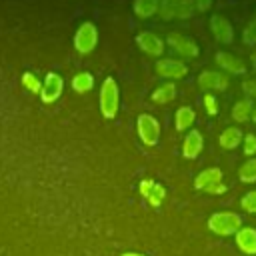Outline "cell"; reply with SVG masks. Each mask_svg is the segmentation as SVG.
<instances>
[{
  "mask_svg": "<svg viewBox=\"0 0 256 256\" xmlns=\"http://www.w3.org/2000/svg\"><path fill=\"white\" fill-rule=\"evenodd\" d=\"M202 146H204V138L198 130H190L182 142V156L188 158V160H194L198 158V154L202 152Z\"/></svg>",
  "mask_w": 256,
  "mask_h": 256,
  "instance_id": "12",
  "label": "cell"
},
{
  "mask_svg": "<svg viewBox=\"0 0 256 256\" xmlns=\"http://www.w3.org/2000/svg\"><path fill=\"white\" fill-rule=\"evenodd\" d=\"M210 30H212L214 38H216L218 42H222V44H230V42L234 40L232 24H230L224 16H220V14H214V16L210 18Z\"/></svg>",
  "mask_w": 256,
  "mask_h": 256,
  "instance_id": "9",
  "label": "cell"
},
{
  "mask_svg": "<svg viewBox=\"0 0 256 256\" xmlns=\"http://www.w3.org/2000/svg\"><path fill=\"white\" fill-rule=\"evenodd\" d=\"M204 192H208V194H222V192H226V184H214V186H210V188H206Z\"/></svg>",
  "mask_w": 256,
  "mask_h": 256,
  "instance_id": "33",
  "label": "cell"
},
{
  "mask_svg": "<svg viewBox=\"0 0 256 256\" xmlns=\"http://www.w3.org/2000/svg\"><path fill=\"white\" fill-rule=\"evenodd\" d=\"M210 6H212V0H194V8H196L198 12L210 10Z\"/></svg>",
  "mask_w": 256,
  "mask_h": 256,
  "instance_id": "31",
  "label": "cell"
},
{
  "mask_svg": "<svg viewBox=\"0 0 256 256\" xmlns=\"http://www.w3.org/2000/svg\"><path fill=\"white\" fill-rule=\"evenodd\" d=\"M156 74L162 76V78H168V80H180L188 74V68L184 62L180 60H172V58H160L156 62Z\"/></svg>",
  "mask_w": 256,
  "mask_h": 256,
  "instance_id": "7",
  "label": "cell"
},
{
  "mask_svg": "<svg viewBox=\"0 0 256 256\" xmlns=\"http://www.w3.org/2000/svg\"><path fill=\"white\" fill-rule=\"evenodd\" d=\"M242 90L250 102H256V78H248L242 82Z\"/></svg>",
  "mask_w": 256,
  "mask_h": 256,
  "instance_id": "28",
  "label": "cell"
},
{
  "mask_svg": "<svg viewBox=\"0 0 256 256\" xmlns=\"http://www.w3.org/2000/svg\"><path fill=\"white\" fill-rule=\"evenodd\" d=\"M152 184H154V180H150V178L142 180V182H140V194H142V196H148V192H150Z\"/></svg>",
  "mask_w": 256,
  "mask_h": 256,
  "instance_id": "32",
  "label": "cell"
},
{
  "mask_svg": "<svg viewBox=\"0 0 256 256\" xmlns=\"http://www.w3.org/2000/svg\"><path fill=\"white\" fill-rule=\"evenodd\" d=\"M240 204H242V208H244L246 212H250V214H256V190H250V192H246V194L242 196Z\"/></svg>",
  "mask_w": 256,
  "mask_h": 256,
  "instance_id": "26",
  "label": "cell"
},
{
  "mask_svg": "<svg viewBox=\"0 0 256 256\" xmlns=\"http://www.w3.org/2000/svg\"><path fill=\"white\" fill-rule=\"evenodd\" d=\"M208 228L218 234V236H230V234H236L240 228H242V216L236 214V212H214L210 218H208Z\"/></svg>",
  "mask_w": 256,
  "mask_h": 256,
  "instance_id": "1",
  "label": "cell"
},
{
  "mask_svg": "<svg viewBox=\"0 0 256 256\" xmlns=\"http://www.w3.org/2000/svg\"><path fill=\"white\" fill-rule=\"evenodd\" d=\"M202 102H204V110L210 114V116H214V114H218V106H216V98L210 94V92H206L204 94V98H202Z\"/></svg>",
  "mask_w": 256,
  "mask_h": 256,
  "instance_id": "29",
  "label": "cell"
},
{
  "mask_svg": "<svg viewBox=\"0 0 256 256\" xmlns=\"http://www.w3.org/2000/svg\"><path fill=\"white\" fill-rule=\"evenodd\" d=\"M250 112H252V102L248 98H242L238 100L234 106H232V120L236 122H248L250 120Z\"/></svg>",
  "mask_w": 256,
  "mask_h": 256,
  "instance_id": "18",
  "label": "cell"
},
{
  "mask_svg": "<svg viewBox=\"0 0 256 256\" xmlns=\"http://www.w3.org/2000/svg\"><path fill=\"white\" fill-rule=\"evenodd\" d=\"M250 60H252V66H254V70H256V52L250 56Z\"/></svg>",
  "mask_w": 256,
  "mask_h": 256,
  "instance_id": "35",
  "label": "cell"
},
{
  "mask_svg": "<svg viewBox=\"0 0 256 256\" xmlns=\"http://www.w3.org/2000/svg\"><path fill=\"white\" fill-rule=\"evenodd\" d=\"M98 44V28L92 22L80 24V28L74 34V48L80 54H90Z\"/></svg>",
  "mask_w": 256,
  "mask_h": 256,
  "instance_id": "3",
  "label": "cell"
},
{
  "mask_svg": "<svg viewBox=\"0 0 256 256\" xmlns=\"http://www.w3.org/2000/svg\"><path fill=\"white\" fill-rule=\"evenodd\" d=\"M92 86H94V76L88 74V72H80V74H76V76L72 78V88H74L76 92H80V94L88 92Z\"/></svg>",
  "mask_w": 256,
  "mask_h": 256,
  "instance_id": "20",
  "label": "cell"
},
{
  "mask_svg": "<svg viewBox=\"0 0 256 256\" xmlns=\"http://www.w3.org/2000/svg\"><path fill=\"white\" fill-rule=\"evenodd\" d=\"M242 38H244V44H256V20L250 22V24L244 28Z\"/></svg>",
  "mask_w": 256,
  "mask_h": 256,
  "instance_id": "30",
  "label": "cell"
},
{
  "mask_svg": "<svg viewBox=\"0 0 256 256\" xmlns=\"http://www.w3.org/2000/svg\"><path fill=\"white\" fill-rule=\"evenodd\" d=\"M122 256H144V254H138V252H124Z\"/></svg>",
  "mask_w": 256,
  "mask_h": 256,
  "instance_id": "34",
  "label": "cell"
},
{
  "mask_svg": "<svg viewBox=\"0 0 256 256\" xmlns=\"http://www.w3.org/2000/svg\"><path fill=\"white\" fill-rule=\"evenodd\" d=\"M176 98V86L172 82H166V84H160L154 92H152V102L156 104H168Z\"/></svg>",
  "mask_w": 256,
  "mask_h": 256,
  "instance_id": "17",
  "label": "cell"
},
{
  "mask_svg": "<svg viewBox=\"0 0 256 256\" xmlns=\"http://www.w3.org/2000/svg\"><path fill=\"white\" fill-rule=\"evenodd\" d=\"M166 42H168V46L172 50H176L184 58H190L192 60V58H198V54H200L198 44L192 38H188V36H184L180 32H170L168 38H166Z\"/></svg>",
  "mask_w": 256,
  "mask_h": 256,
  "instance_id": "5",
  "label": "cell"
},
{
  "mask_svg": "<svg viewBox=\"0 0 256 256\" xmlns=\"http://www.w3.org/2000/svg\"><path fill=\"white\" fill-rule=\"evenodd\" d=\"M160 0H134V14L138 18H150L156 14Z\"/></svg>",
  "mask_w": 256,
  "mask_h": 256,
  "instance_id": "19",
  "label": "cell"
},
{
  "mask_svg": "<svg viewBox=\"0 0 256 256\" xmlns=\"http://www.w3.org/2000/svg\"><path fill=\"white\" fill-rule=\"evenodd\" d=\"M238 178H240V182H246V184L256 182V158H250V160H246V162L240 166Z\"/></svg>",
  "mask_w": 256,
  "mask_h": 256,
  "instance_id": "21",
  "label": "cell"
},
{
  "mask_svg": "<svg viewBox=\"0 0 256 256\" xmlns=\"http://www.w3.org/2000/svg\"><path fill=\"white\" fill-rule=\"evenodd\" d=\"M234 240H236V246L240 248V252H244L246 256H256V228L242 226L234 234Z\"/></svg>",
  "mask_w": 256,
  "mask_h": 256,
  "instance_id": "11",
  "label": "cell"
},
{
  "mask_svg": "<svg viewBox=\"0 0 256 256\" xmlns=\"http://www.w3.org/2000/svg\"><path fill=\"white\" fill-rule=\"evenodd\" d=\"M216 64L220 68H224L226 72H230V74H246L248 72L246 64L240 58H236L228 52H216Z\"/></svg>",
  "mask_w": 256,
  "mask_h": 256,
  "instance_id": "13",
  "label": "cell"
},
{
  "mask_svg": "<svg viewBox=\"0 0 256 256\" xmlns=\"http://www.w3.org/2000/svg\"><path fill=\"white\" fill-rule=\"evenodd\" d=\"M220 182H222V170L220 168H206L194 178V188L196 190H206V188H210L214 184H220Z\"/></svg>",
  "mask_w": 256,
  "mask_h": 256,
  "instance_id": "14",
  "label": "cell"
},
{
  "mask_svg": "<svg viewBox=\"0 0 256 256\" xmlns=\"http://www.w3.org/2000/svg\"><path fill=\"white\" fill-rule=\"evenodd\" d=\"M250 118L256 122V108H252V112H250Z\"/></svg>",
  "mask_w": 256,
  "mask_h": 256,
  "instance_id": "36",
  "label": "cell"
},
{
  "mask_svg": "<svg viewBox=\"0 0 256 256\" xmlns=\"http://www.w3.org/2000/svg\"><path fill=\"white\" fill-rule=\"evenodd\" d=\"M136 44L144 54H150V56H162V52H164V40L150 30L140 32L136 36Z\"/></svg>",
  "mask_w": 256,
  "mask_h": 256,
  "instance_id": "8",
  "label": "cell"
},
{
  "mask_svg": "<svg viewBox=\"0 0 256 256\" xmlns=\"http://www.w3.org/2000/svg\"><path fill=\"white\" fill-rule=\"evenodd\" d=\"M242 138H244L242 130H240V128H236V126H230V128H226V130L220 134L218 142H220V146H222L224 150H234V148H238V146H240Z\"/></svg>",
  "mask_w": 256,
  "mask_h": 256,
  "instance_id": "15",
  "label": "cell"
},
{
  "mask_svg": "<svg viewBox=\"0 0 256 256\" xmlns=\"http://www.w3.org/2000/svg\"><path fill=\"white\" fill-rule=\"evenodd\" d=\"M156 12L162 20L176 18V0H160V6L156 8Z\"/></svg>",
  "mask_w": 256,
  "mask_h": 256,
  "instance_id": "23",
  "label": "cell"
},
{
  "mask_svg": "<svg viewBox=\"0 0 256 256\" xmlns=\"http://www.w3.org/2000/svg\"><path fill=\"white\" fill-rule=\"evenodd\" d=\"M194 120H196L194 110L188 108V106H180V108L176 110V116H174V126H176L178 132H184V130L192 128Z\"/></svg>",
  "mask_w": 256,
  "mask_h": 256,
  "instance_id": "16",
  "label": "cell"
},
{
  "mask_svg": "<svg viewBox=\"0 0 256 256\" xmlns=\"http://www.w3.org/2000/svg\"><path fill=\"white\" fill-rule=\"evenodd\" d=\"M242 150H244L246 156L256 154V134H246L242 138Z\"/></svg>",
  "mask_w": 256,
  "mask_h": 256,
  "instance_id": "27",
  "label": "cell"
},
{
  "mask_svg": "<svg viewBox=\"0 0 256 256\" xmlns=\"http://www.w3.org/2000/svg\"><path fill=\"white\" fill-rule=\"evenodd\" d=\"M194 12V0H176V18L186 20Z\"/></svg>",
  "mask_w": 256,
  "mask_h": 256,
  "instance_id": "25",
  "label": "cell"
},
{
  "mask_svg": "<svg viewBox=\"0 0 256 256\" xmlns=\"http://www.w3.org/2000/svg\"><path fill=\"white\" fill-rule=\"evenodd\" d=\"M198 86L206 92L210 90H216V92H224L228 88V78H224L220 72H214V70H204L200 72L198 76Z\"/></svg>",
  "mask_w": 256,
  "mask_h": 256,
  "instance_id": "10",
  "label": "cell"
},
{
  "mask_svg": "<svg viewBox=\"0 0 256 256\" xmlns=\"http://www.w3.org/2000/svg\"><path fill=\"white\" fill-rule=\"evenodd\" d=\"M136 130L146 146H156L160 140V124L152 114H140L136 120Z\"/></svg>",
  "mask_w": 256,
  "mask_h": 256,
  "instance_id": "4",
  "label": "cell"
},
{
  "mask_svg": "<svg viewBox=\"0 0 256 256\" xmlns=\"http://www.w3.org/2000/svg\"><path fill=\"white\" fill-rule=\"evenodd\" d=\"M118 106H120L118 84L112 76H108L104 78L102 88H100V112L104 118H114L118 114Z\"/></svg>",
  "mask_w": 256,
  "mask_h": 256,
  "instance_id": "2",
  "label": "cell"
},
{
  "mask_svg": "<svg viewBox=\"0 0 256 256\" xmlns=\"http://www.w3.org/2000/svg\"><path fill=\"white\" fill-rule=\"evenodd\" d=\"M22 86H24L26 90H30L32 94H40L42 82L38 80L36 74H32V72H24V74H22Z\"/></svg>",
  "mask_w": 256,
  "mask_h": 256,
  "instance_id": "24",
  "label": "cell"
},
{
  "mask_svg": "<svg viewBox=\"0 0 256 256\" xmlns=\"http://www.w3.org/2000/svg\"><path fill=\"white\" fill-rule=\"evenodd\" d=\"M62 88H64V80L60 74L56 72H48L44 76L42 88H40V98L44 104H52L62 96Z\"/></svg>",
  "mask_w": 256,
  "mask_h": 256,
  "instance_id": "6",
  "label": "cell"
},
{
  "mask_svg": "<svg viewBox=\"0 0 256 256\" xmlns=\"http://www.w3.org/2000/svg\"><path fill=\"white\" fill-rule=\"evenodd\" d=\"M164 196H166V188H164L162 184L154 182L152 188H150V192H148V196H146V200H148V204H150L152 208H158V206L162 204Z\"/></svg>",
  "mask_w": 256,
  "mask_h": 256,
  "instance_id": "22",
  "label": "cell"
}]
</instances>
